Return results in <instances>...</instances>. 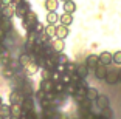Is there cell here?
Returning <instances> with one entry per match:
<instances>
[{
    "mask_svg": "<svg viewBox=\"0 0 121 119\" xmlns=\"http://www.w3.org/2000/svg\"><path fill=\"white\" fill-rule=\"evenodd\" d=\"M104 81L107 82V84H117L118 81H120V71L115 70V68H110V70H107V74H106V79Z\"/></svg>",
    "mask_w": 121,
    "mask_h": 119,
    "instance_id": "cell-1",
    "label": "cell"
},
{
    "mask_svg": "<svg viewBox=\"0 0 121 119\" xmlns=\"http://www.w3.org/2000/svg\"><path fill=\"white\" fill-rule=\"evenodd\" d=\"M0 14H2V17L13 19V16H16V5L11 3V5H6V6H2Z\"/></svg>",
    "mask_w": 121,
    "mask_h": 119,
    "instance_id": "cell-2",
    "label": "cell"
},
{
    "mask_svg": "<svg viewBox=\"0 0 121 119\" xmlns=\"http://www.w3.org/2000/svg\"><path fill=\"white\" fill-rule=\"evenodd\" d=\"M86 65L89 67L90 71H95V68L99 65V56H98V54H90V56H87Z\"/></svg>",
    "mask_w": 121,
    "mask_h": 119,
    "instance_id": "cell-3",
    "label": "cell"
},
{
    "mask_svg": "<svg viewBox=\"0 0 121 119\" xmlns=\"http://www.w3.org/2000/svg\"><path fill=\"white\" fill-rule=\"evenodd\" d=\"M23 96H22V93L19 90H16V91H13L9 94V104L11 105H22V102H23Z\"/></svg>",
    "mask_w": 121,
    "mask_h": 119,
    "instance_id": "cell-4",
    "label": "cell"
},
{
    "mask_svg": "<svg viewBox=\"0 0 121 119\" xmlns=\"http://www.w3.org/2000/svg\"><path fill=\"white\" fill-rule=\"evenodd\" d=\"M40 90L43 91V93H54V82L51 81V79H47V81H40Z\"/></svg>",
    "mask_w": 121,
    "mask_h": 119,
    "instance_id": "cell-5",
    "label": "cell"
},
{
    "mask_svg": "<svg viewBox=\"0 0 121 119\" xmlns=\"http://www.w3.org/2000/svg\"><path fill=\"white\" fill-rule=\"evenodd\" d=\"M89 67H87L86 63H79V65H76V71L75 73L78 74L79 77H81V79H86L87 76H89Z\"/></svg>",
    "mask_w": 121,
    "mask_h": 119,
    "instance_id": "cell-6",
    "label": "cell"
},
{
    "mask_svg": "<svg viewBox=\"0 0 121 119\" xmlns=\"http://www.w3.org/2000/svg\"><path fill=\"white\" fill-rule=\"evenodd\" d=\"M51 48H53L54 53H64L65 49V43L62 39H54L53 42H51Z\"/></svg>",
    "mask_w": 121,
    "mask_h": 119,
    "instance_id": "cell-7",
    "label": "cell"
},
{
    "mask_svg": "<svg viewBox=\"0 0 121 119\" xmlns=\"http://www.w3.org/2000/svg\"><path fill=\"white\" fill-rule=\"evenodd\" d=\"M95 102H96V105H98V108H99V110H104V108H107V107L110 105L109 98H107V96H104V94H99Z\"/></svg>",
    "mask_w": 121,
    "mask_h": 119,
    "instance_id": "cell-8",
    "label": "cell"
},
{
    "mask_svg": "<svg viewBox=\"0 0 121 119\" xmlns=\"http://www.w3.org/2000/svg\"><path fill=\"white\" fill-rule=\"evenodd\" d=\"M23 19L26 20V23L30 25V28H31V29L34 28V25L39 22V20H37V14H36V12H33V11H28V12H26V16Z\"/></svg>",
    "mask_w": 121,
    "mask_h": 119,
    "instance_id": "cell-9",
    "label": "cell"
},
{
    "mask_svg": "<svg viewBox=\"0 0 121 119\" xmlns=\"http://www.w3.org/2000/svg\"><path fill=\"white\" fill-rule=\"evenodd\" d=\"M107 70H109V68H107L106 65H101V63H99V65L95 68V71H93V73H95V77H96V79H106Z\"/></svg>",
    "mask_w": 121,
    "mask_h": 119,
    "instance_id": "cell-10",
    "label": "cell"
},
{
    "mask_svg": "<svg viewBox=\"0 0 121 119\" xmlns=\"http://www.w3.org/2000/svg\"><path fill=\"white\" fill-rule=\"evenodd\" d=\"M56 37L62 39L64 40L65 37H68V26H64V25H56Z\"/></svg>",
    "mask_w": 121,
    "mask_h": 119,
    "instance_id": "cell-11",
    "label": "cell"
},
{
    "mask_svg": "<svg viewBox=\"0 0 121 119\" xmlns=\"http://www.w3.org/2000/svg\"><path fill=\"white\" fill-rule=\"evenodd\" d=\"M99 63L101 65H106V67H109L112 63V54L109 51H103L99 54Z\"/></svg>",
    "mask_w": 121,
    "mask_h": 119,
    "instance_id": "cell-12",
    "label": "cell"
},
{
    "mask_svg": "<svg viewBox=\"0 0 121 119\" xmlns=\"http://www.w3.org/2000/svg\"><path fill=\"white\" fill-rule=\"evenodd\" d=\"M28 11H31V9H26L25 5H23V2H22V3H17V5H16V16H17L20 20L26 16V12H28Z\"/></svg>",
    "mask_w": 121,
    "mask_h": 119,
    "instance_id": "cell-13",
    "label": "cell"
},
{
    "mask_svg": "<svg viewBox=\"0 0 121 119\" xmlns=\"http://www.w3.org/2000/svg\"><path fill=\"white\" fill-rule=\"evenodd\" d=\"M45 8L48 12H54L57 11V6H59V0H45Z\"/></svg>",
    "mask_w": 121,
    "mask_h": 119,
    "instance_id": "cell-14",
    "label": "cell"
},
{
    "mask_svg": "<svg viewBox=\"0 0 121 119\" xmlns=\"http://www.w3.org/2000/svg\"><path fill=\"white\" fill-rule=\"evenodd\" d=\"M59 22H60V25H64V26H68V25H71V23H73V14L64 12L62 16H59Z\"/></svg>",
    "mask_w": 121,
    "mask_h": 119,
    "instance_id": "cell-15",
    "label": "cell"
},
{
    "mask_svg": "<svg viewBox=\"0 0 121 119\" xmlns=\"http://www.w3.org/2000/svg\"><path fill=\"white\" fill-rule=\"evenodd\" d=\"M62 8H64V12H68V14H73V12L76 11V3L73 2V0H67V2H64Z\"/></svg>",
    "mask_w": 121,
    "mask_h": 119,
    "instance_id": "cell-16",
    "label": "cell"
},
{
    "mask_svg": "<svg viewBox=\"0 0 121 119\" xmlns=\"http://www.w3.org/2000/svg\"><path fill=\"white\" fill-rule=\"evenodd\" d=\"M37 70H39V65H37V62H36V60H31V62H30L28 65L23 68L25 74H34Z\"/></svg>",
    "mask_w": 121,
    "mask_h": 119,
    "instance_id": "cell-17",
    "label": "cell"
},
{
    "mask_svg": "<svg viewBox=\"0 0 121 119\" xmlns=\"http://www.w3.org/2000/svg\"><path fill=\"white\" fill-rule=\"evenodd\" d=\"M13 26L11 23V19H6V17H0V29H3L5 33H8Z\"/></svg>",
    "mask_w": 121,
    "mask_h": 119,
    "instance_id": "cell-18",
    "label": "cell"
},
{
    "mask_svg": "<svg viewBox=\"0 0 121 119\" xmlns=\"http://www.w3.org/2000/svg\"><path fill=\"white\" fill-rule=\"evenodd\" d=\"M31 60H33L31 59V54H28V53H23V54L19 56V63H20V67H23V68H25Z\"/></svg>",
    "mask_w": 121,
    "mask_h": 119,
    "instance_id": "cell-19",
    "label": "cell"
},
{
    "mask_svg": "<svg viewBox=\"0 0 121 119\" xmlns=\"http://www.w3.org/2000/svg\"><path fill=\"white\" fill-rule=\"evenodd\" d=\"M57 22H59V14H57L56 11L47 14V25H56Z\"/></svg>",
    "mask_w": 121,
    "mask_h": 119,
    "instance_id": "cell-20",
    "label": "cell"
},
{
    "mask_svg": "<svg viewBox=\"0 0 121 119\" xmlns=\"http://www.w3.org/2000/svg\"><path fill=\"white\" fill-rule=\"evenodd\" d=\"M98 96H99V93H98V90L96 88H92V87H89L87 88V94H86V98L87 99H90V101H96L98 99Z\"/></svg>",
    "mask_w": 121,
    "mask_h": 119,
    "instance_id": "cell-21",
    "label": "cell"
},
{
    "mask_svg": "<svg viewBox=\"0 0 121 119\" xmlns=\"http://www.w3.org/2000/svg\"><path fill=\"white\" fill-rule=\"evenodd\" d=\"M79 107H81L82 113H84V111H90V108H92V101L87 99V98H84L81 102H79Z\"/></svg>",
    "mask_w": 121,
    "mask_h": 119,
    "instance_id": "cell-22",
    "label": "cell"
},
{
    "mask_svg": "<svg viewBox=\"0 0 121 119\" xmlns=\"http://www.w3.org/2000/svg\"><path fill=\"white\" fill-rule=\"evenodd\" d=\"M68 62H70V59L65 56L64 53H56V63H59V65H67Z\"/></svg>",
    "mask_w": 121,
    "mask_h": 119,
    "instance_id": "cell-23",
    "label": "cell"
},
{
    "mask_svg": "<svg viewBox=\"0 0 121 119\" xmlns=\"http://www.w3.org/2000/svg\"><path fill=\"white\" fill-rule=\"evenodd\" d=\"M76 90H78V85H76L75 82H70V84H67V85H65V90H64V93H67V94L73 96V94L76 93Z\"/></svg>",
    "mask_w": 121,
    "mask_h": 119,
    "instance_id": "cell-24",
    "label": "cell"
},
{
    "mask_svg": "<svg viewBox=\"0 0 121 119\" xmlns=\"http://www.w3.org/2000/svg\"><path fill=\"white\" fill-rule=\"evenodd\" d=\"M23 115V110H22V105H11V116H16V118H20Z\"/></svg>",
    "mask_w": 121,
    "mask_h": 119,
    "instance_id": "cell-25",
    "label": "cell"
},
{
    "mask_svg": "<svg viewBox=\"0 0 121 119\" xmlns=\"http://www.w3.org/2000/svg\"><path fill=\"white\" fill-rule=\"evenodd\" d=\"M64 90H65V84L62 81L54 82V93H56V94H62V93H64Z\"/></svg>",
    "mask_w": 121,
    "mask_h": 119,
    "instance_id": "cell-26",
    "label": "cell"
},
{
    "mask_svg": "<svg viewBox=\"0 0 121 119\" xmlns=\"http://www.w3.org/2000/svg\"><path fill=\"white\" fill-rule=\"evenodd\" d=\"M45 34L50 37H56V25H47L45 26Z\"/></svg>",
    "mask_w": 121,
    "mask_h": 119,
    "instance_id": "cell-27",
    "label": "cell"
},
{
    "mask_svg": "<svg viewBox=\"0 0 121 119\" xmlns=\"http://www.w3.org/2000/svg\"><path fill=\"white\" fill-rule=\"evenodd\" d=\"M0 115L2 116H11V105H2L0 107Z\"/></svg>",
    "mask_w": 121,
    "mask_h": 119,
    "instance_id": "cell-28",
    "label": "cell"
},
{
    "mask_svg": "<svg viewBox=\"0 0 121 119\" xmlns=\"http://www.w3.org/2000/svg\"><path fill=\"white\" fill-rule=\"evenodd\" d=\"M99 115H103L106 119H112V118H113V111H112V108H110V107H107V108H104L103 111L99 113Z\"/></svg>",
    "mask_w": 121,
    "mask_h": 119,
    "instance_id": "cell-29",
    "label": "cell"
},
{
    "mask_svg": "<svg viewBox=\"0 0 121 119\" xmlns=\"http://www.w3.org/2000/svg\"><path fill=\"white\" fill-rule=\"evenodd\" d=\"M112 62L115 65H121V51H117L112 54Z\"/></svg>",
    "mask_w": 121,
    "mask_h": 119,
    "instance_id": "cell-30",
    "label": "cell"
},
{
    "mask_svg": "<svg viewBox=\"0 0 121 119\" xmlns=\"http://www.w3.org/2000/svg\"><path fill=\"white\" fill-rule=\"evenodd\" d=\"M45 26H47V25H43V23H40V22H37V23L34 25V31L37 33V34H40V33H45Z\"/></svg>",
    "mask_w": 121,
    "mask_h": 119,
    "instance_id": "cell-31",
    "label": "cell"
},
{
    "mask_svg": "<svg viewBox=\"0 0 121 119\" xmlns=\"http://www.w3.org/2000/svg\"><path fill=\"white\" fill-rule=\"evenodd\" d=\"M75 71H76V65H75V63H71V62H68L67 65H65V73L71 74V73H75Z\"/></svg>",
    "mask_w": 121,
    "mask_h": 119,
    "instance_id": "cell-32",
    "label": "cell"
},
{
    "mask_svg": "<svg viewBox=\"0 0 121 119\" xmlns=\"http://www.w3.org/2000/svg\"><path fill=\"white\" fill-rule=\"evenodd\" d=\"M51 73H53V71L48 70V68H42V79H43V81L51 79Z\"/></svg>",
    "mask_w": 121,
    "mask_h": 119,
    "instance_id": "cell-33",
    "label": "cell"
},
{
    "mask_svg": "<svg viewBox=\"0 0 121 119\" xmlns=\"http://www.w3.org/2000/svg\"><path fill=\"white\" fill-rule=\"evenodd\" d=\"M8 62H11V59L6 56V54H0V65H3V67H6Z\"/></svg>",
    "mask_w": 121,
    "mask_h": 119,
    "instance_id": "cell-34",
    "label": "cell"
},
{
    "mask_svg": "<svg viewBox=\"0 0 121 119\" xmlns=\"http://www.w3.org/2000/svg\"><path fill=\"white\" fill-rule=\"evenodd\" d=\"M60 81H62L65 85H67V84H70V82H71V76H70L68 73H64L62 76H60Z\"/></svg>",
    "mask_w": 121,
    "mask_h": 119,
    "instance_id": "cell-35",
    "label": "cell"
},
{
    "mask_svg": "<svg viewBox=\"0 0 121 119\" xmlns=\"http://www.w3.org/2000/svg\"><path fill=\"white\" fill-rule=\"evenodd\" d=\"M3 76H5V77H8V79H9V77H13V76H14V70H11V68H5Z\"/></svg>",
    "mask_w": 121,
    "mask_h": 119,
    "instance_id": "cell-36",
    "label": "cell"
},
{
    "mask_svg": "<svg viewBox=\"0 0 121 119\" xmlns=\"http://www.w3.org/2000/svg\"><path fill=\"white\" fill-rule=\"evenodd\" d=\"M5 51H6V46L3 45V42H0V54H5Z\"/></svg>",
    "mask_w": 121,
    "mask_h": 119,
    "instance_id": "cell-37",
    "label": "cell"
},
{
    "mask_svg": "<svg viewBox=\"0 0 121 119\" xmlns=\"http://www.w3.org/2000/svg\"><path fill=\"white\" fill-rule=\"evenodd\" d=\"M2 105H3V102H2V96H0V107H2Z\"/></svg>",
    "mask_w": 121,
    "mask_h": 119,
    "instance_id": "cell-38",
    "label": "cell"
},
{
    "mask_svg": "<svg viewBox=\"0 0 121 119\" xmlns=\"http://www.w3.org/2000/svg\"><path fill=\"white\" fill-rule=\"evenodd\" d=\"M0 119H5V116H2V115H0Z\"/></svg>",
    "mask_w": 121,
    "mask_h": 119,
    "instance_id": "cell-39",
    "label": "cell"
},
{
    "mask_svg": "<svg viewBox=\"0 0 121 119\" xmlns=\"http://www.w3.org/2000/svg\"><path fill=\"white\" fill-rule=\"evenodd\" d=\"M120 81H121V70H120Z\"/></svg>",
    "mask_w": 121,
    "mask_h": 119,
    "instance_id": "cell-40",
    "label": "cell"
},
{
    "mask_svg": "<svg viewBox=\"0 0 121 119\" xmlns=\"http://www.w3.org/2000/svg\"><path fill=\"white\" fill-rule=\"evenodd\" d=\"M60 2H62V3H64V2H67V0H60Z\"/></svg>",
    "mask_w": 121,
    "mask_h": 119,
    "instance_id": "cell-41",
    "label": "cell"
}]
</instances>
